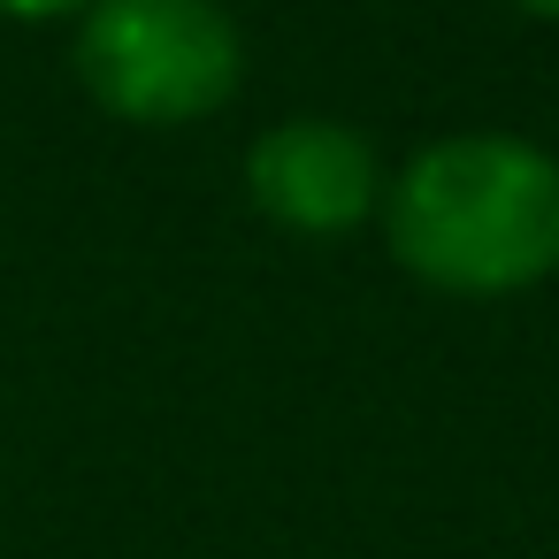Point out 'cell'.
<instances>
[{"label": "cell", "mask_w": 559, "mask_h": 559, "mask_svg": "<svg viewBox=\"0 0 559 559\" xmlns=\"http://www.w3.org/2000/svg\"><path fill=\"white\" fill-rule=\"evenodd\" d=\"M383 253L437 299H521L559 276V154L528 131H444L383 177Z\"/></svg>", "instance_id": "obj_1"}, {"label": "cell", "mask_w": 559, "mask_h": 559, "mask_svg": "<svg viewBox=\"0 0 559 559\" xmlns=\"http://www.w3.org/2000/svg\"><path fill=\"white\" fill-rule=\"evenodd\" d=\"M70 78L123 131H192L246 93V32L223 0H93Z\"/></svg>", "instance_id": "obj_2"}, {"label": "cell", "mask_w": 559, "mask_h": 559, "mask_svg": "<svg viewBox=\"0 0 559 559\" xmlns=\"http://www.w3.org/2000/svg\"><path fill=\"white\" fill-rule=\"evenodd\" d=\"M383 177L391 169L376 139L345 116H276L269 131L246 139V162H238L246 207L284 238H314V246L376 230Z\"/></svg>", "instance_id": "obj_3"}, {"label": "cell", "mask_w": 559, "mask_h": 559, "mask_svg": "<svg viewBox=\"0 0 559 559\" xmlns=\"http://www.w3.org/2000/svg\"><path fill=\"white\" fill-rule=\"evenodd\" d=\"M93 0H0V24H78Z\"/></svg>", "instance_id": "obj_4"}, {"label": "cell", "mask_w": 559, "mask_h": 559, "mask_svg": "<svg viewBox=\"0 0 559 559\" xmlns=\"http://www.w3.org/2000/svg\"><path fill=\"white\" fill-rule=\"evenodd\" d=\"M513 16H528V24H544V32H559V0H506Z\"/></svg>", "instance_id": "obj_5"}]
</instances>
